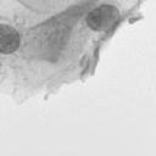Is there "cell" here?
<instances>
[{
    "instance_id": "obj_1",
    "label": "cell",
    "mask_w": 156,
    "mask_h": 156,
    "mask_svg": "<svg viewBox=\"0 0 156 156\" xmlns=\"http://www.w3.org/2000/svg\"><path fill=\"white\" fill-rule=\"evenodd\" d=\"M119 18L117 7L108 4H102L91 10L87 16V24L94 32H104L110 29Z\"/></svg>"
},
{
    "instance_id": "obj_2",
    "label": "cell",
    "mask_w": 156,
    "mask_h": 156,
    "mask_svg": "<svg viewBox=\"0 0 156 156\" xmlns=\"http://www.w3.org/2000/svg\"><path fill=\"white\" fill-rule=\"evenodd\" d=\"M21 43L18 32L5 23H0V54L15 52Z\"/></svg>"
}]
</instances>
